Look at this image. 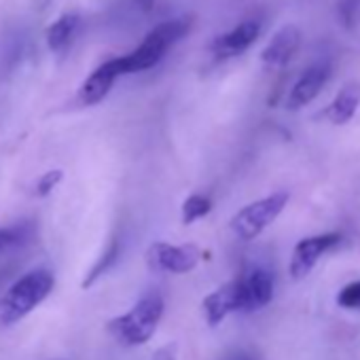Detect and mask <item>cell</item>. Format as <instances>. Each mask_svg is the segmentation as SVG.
Listing matches in <instances>:
<instances>
[{
  "label": "cell",
  "mask_w": 360,
  "mask_h": 360,
  "mask_svg": "<svg viewBox=\"0 0 360 360\" xmlns=\"http://www.w3.org/2000/svg\"><path fill=\"white\" fill-rule=\"evenodd\" d=\"M163 309H165L163 297L159 292L150 290V292L142 295L127 314L112 318L106 328L121 345L136 347V345L146 343L155 335V330L161 322Z\"/></svg>",
  "instance_id": "6da1fadb"
},
{
  "label": "cell",
  "mask_w": 360,
  "mask_h": 360,
  "mask_svg": "<svg viewBox=\"0 0 360 360\" xmlns=\"http://www.w3.org/2000/svg\"><path fill=\"white\" fill-rule=\"evenodd\" d=\"M56 278L49 269H37L15 280L0 299V324L11 326L37 309L53 290Z\"/></svg>",
  "instance_id": "7a4b0ae2"
},
{
  "label": "cell",
  "mask_w": 360,
  "mask_h": 360,
  "mask_svg": "<svg viewBox=\"0 0 360 360\" xmlns=\"http://www.w3.org/2000/svg\"><path fill=\"white\" fill-rule=\"evenodd\" d=\"M187 32H189V22H185V20H172V22L159 24L142 41V45L136 51L121 58L123 75L142 72V70H148V68L157 66L163 60V56L167 53V49L174 43H178Z\"/></svg>",
  "instance_id": "3957f363"
},
{
  "label": "cell",
  "mask_w": 360,
  "mask_h": 360,
  "mask_svg": "<svg viewBox=\"0 0 360 360\" xmlns=\"http://www.w3.org/2000/svg\"><path fill=\"white\" fill-rule=\"evenodd\" d=\"M286 204H288L286 191H280V193L267 195L259 202H252L231 219V231L240 240H246V242L255 240L282 214Z\"/></svg>",
  "instance_id": "277c9868"
},
{
  "label": "cell",
  "mask_w": 360,
  "mask_h": 360,
  "mask_svg": "<svg viewBox=\"0 0 360 360\" xmlns=\"http://www.w3.org/2000/svg\"><path fill=\"white\" fill-rule=\"evenodd\" d=\"M202 257L204 255L195 244L174 246V244H165V242H155L146 250V265L150 271L187 274L198 267Z\"/></svg>",
  "instance_id": "5b68a950"
},
{
  "label": "cell",
  "mask_w": 360,
  "mask_h": 360,
  "mask_svg": "<svg viewBox=\"0 0 360 360\" xmlns=\"http://www.w3.org/2000/svg\"><path fill=\"white\" fill-rule=\"evenodd\" d=\"M240 295H242V309L244 314L257 311L265 307L274 297V274L267 267H252L244 276L238 278Z\"/></svg>",
  "instance_id": "8992f818"
},
{
  "label": "cell",
  "mask_w": 360,
  "mask_h": 360,
  "mask_svg": "<svg viewBox=\"0 0 360 360\" xmlns=\"http://www.w3.org/2000/svg\"><path fill=\"white\" fill-rule=\"evenodd\" d=\"M339 242V233H324V236H314V238H305L301 240L290 257V278L292 280H303L314 265L320 261V257L330 250L335 244Z\"/></svg>",
  "instance_id": "52a82bcc"
},
{
  "label": "cell",
  "mask_w": 360,
  "mask_h": 360,
  "mask_svg": "<svg viewBox=\"0 0 360 360\" xmlns=\"http://www.w3.org/2000/svg\"><path fill=\"white\" fill-rule=\"evenodd\" d=\"M330 77V64L328 62H316L309 68L303 70V75L299 77V81L292 85L288 100H286V108L288 110H299L303 106H307L326 85Z\"/></svg>",
  "instance_id": "ba28073f"
},
{
  "label": "cell",
  "mask_w": 360,
  "mask_h": 360,
  "mask_svg": "<svg viewBox=\"0 0 360 360\" xmlns=\"http://www.w3.org/2000/svg\"><path fill=\"white\" fill-rule=\"evenodd\" d=\"M123 75V68H121V58H115V60H108L104 62L102 66H98L89 77L87 81L81 85L79 89V100L87 106H94L98 102H102L108 91L112 89L115 81Z\"/></svg>",
  "instance_id": "9c48e42d"
},
{
  "label": "cell",
  "mask_w": 360,
  "mask_h": 360,
  "mask_svg": "<svg viewBox=\"0 0 360 360\" xmlns=\"http://www.w3.org/2000/svg\"><path fill=\"white\" fill-rule=\"evenodd\" d=\"M204 314L210 326H217L219 322H223L229 314L240 311L242 309V295H240V282L238 278L223 284L221 288H217L214 292H210L204 303Z\"/></svg>",
  "instance_id": "30bf717a"
},
{
  "label": "cell",
  "mask_w": 360,
  "mask_h": 360,
  "mask_svg": "<svg viewBox=\"0 0 360 360\" xmlns=\"http://www.w3.org/2000/svg\"><path fill=\"white\" fill-rule=\"evenodd\" d=\"M261 34V24L255 20H246L242 24H238L231 32L219 37L212 45L214 56L219 60H227V58H236L240 53H244Z\"/></svg>",
  "instance_id": "8fae6325"
},
{
  "label": "cell",
  "mask_w": 360,
  "mask_h": 360,
  "mask_svg": "<svg viewBox=\"0 0 360 360\" xmlns=\"http://www.w3.org/2000/svg\"><path fill=\"white\" fill-rule=\"evenodd\" d=\"M299 47H301V32L295 26H284L274 34L261 60L267 68H284L295 58Z\"/></svg>",
  "instance_id": "7c38bea8"
},
{
  "label": "cell",
  "mask_w": 360,
  "mask_h": 360,
  "mask_svg": "<svg viewBox=\"0 0 360 360\" xmlns=\"http://www.w3.org/2000/svg\"><path fill=\"white\" fill-rule=\"evenodd\" d=\"M358 106H360V85L358 83H347L337 94V98L330 102V106L326 108V117H328L330 123L343 125L356 115Z\"/></svg>",
  "instance_id": "4fadbf2b"
},
{
  "label": "cell",
  "mask_w": 360,
  "mask_h": 360,
  "mask_svg": "<svg viewBox=\"0 0 360 360\" xmlns=\"http://www.w3.org/2000/svg\"><path fill=\"white\" fill-rule=\"evenodd\" d=\"M77 28H79V15H75V13L62 15L58 22H53L49 26V30H47V45L53 51H62L64 47L70 45Z\"/></svg>",
  "instance_id": "5bb4252c"
},
{
  "label": "cell",
  "mask_w": 360,
  "mask_h": 360,
  "mask_svg": "<svg viewBox=\"0 0 360 360\" xmlns=\"http://www.w3.org/2000/svg\"><path fill=\"white\" fill-rule=\"evenodd\" d=\"M119 257H121V240L115 236V238H110V242H108V246H106V250L100 255V259L96 261V265L89 269V274L85 276V280L81 282V286L83 288H89V286H94L106 271H110L112 269V265L119 261Z\"/></svg>",
  "instance_id": "9a60e30c"
},
{
  "label": "cell",
  "mask_w": 360,
  "mask_h": 360,
  "mask_svg": "<svg viewBox=\"0 0 360 360\" xmlns=\"http://www.w3.org/2000/svg\"><path fill=\"white\" fill-rule=\"evenodd\" d=\"M210 210H212V202H210V198L195 193V195L187 198V200H185V204H183V223H185V225H191V223H195V221L204 219Z\"/></svg>",
  "instance_id": "2e32d148"
},
{
  "label": "cell",
  "mask_w": 360,
  "mask_h": 360,
  "mask_svg": "<svg viewBox=\"0 0 360 360\" xmlns=\"http://www.w3.org/2000/svg\"><path fill=\"white\" fill-rule=\"evenodd\" d=\"M337 303L345 309H360V280L343 286L337 295Z\"/></svg>",
  "instance_id": "e0dca14e"
},
{
  "label": "cell",
  "mask_w": 360,
  "mask_h": 360,
  "mask_svg": "<svg viewBox=\"0 0 360 360\" xmlns=\"http://www.w3.org/2000/svg\"><path fill=\"white\" fill-rule=\"evenodd\" d=\"M62 176H64L62 169H49V172H45V174L39 178V183H37V195H39V198L49 195V193L60 185Z\"/></svg>",
  "instance_id": "ac0fdd59"
},
{
  "label": "cell",
  "mask_w": 360,
  "mask_h": 360,
  "mask_svg": "<svg viewBox=\"0 0 360 360\" xmlns=\"http://www.w3.org/2000/svg\"><path fill=\"white\" fill-rule=\"evenodd\" d=\"M136 3H138V7H140L142 11H150V9H153V3H155V0H136Z\"/></svg>",
  "instance_id": "d6986e66"
}]
</instances>
